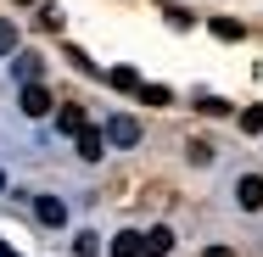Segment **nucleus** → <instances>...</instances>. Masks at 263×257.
<instances>
[{
    "instance_id": "1",
    "label": "nucleus",
    "mask_w": 263,
    "mask_h": 257,
    "mask_svg": "<svg viewBox=\"0 0 263 257\" xmlns=\"http://www.w3.org/2000/svg\"><path fill=\"white\" fill-rule=\"evenodd\" d=\"M235 202H241V212H263V173H241L235 179Z\"/></svg>"
},
{
    "instance_id": "2",
    "label": "nucleus",
    "mask_w": 263,
    "mask_h": 257,
    "mask_svg": "<svg viewBox=\"0 0 263 257\" xmlns=\"http://www.w3.org/2000/svg\"><path fill=\"white\" fill-rule=\"evenodd\" d=\"M34 212H40V224H51V229L67 224V202H62V196H34Z\"/></svg>"
},
{
    "instance_id": "3",
    "label": "nucleus",
    "mask_w": 263,
    "mask_h": 257,
    "mask_svg": "<svg viewBox=\"0 0 263 257\" xmlns=\"http://www.w3.org/2000/svg\"><path fill=\"white\" fill-rule=\"evenodd\" d=\"M23 112H28V117H45V112H51V90H45V84H23Z\"/></svg>"
},
{
    "instance_id": "4",
    "label": "nucleus",
    "mask_w": 263,
    "mask_h": 257,
    "mask_svg": "<svg viewBox=\"0 0 263 257\" xmlns=\"http://www.w3.org/2000/svg\"><path fill=\"white\" fill-rule=\"evenodd\" d=\"M56 129H62V134H84V129H90V123H84V106L67 101L62 112H56Z\"/></svg>"
},
{
    "instance_id": "5",
    "label": "nucleus",
    "mask_w": 263,
    "mask_h": 257,
    "mask_svg": "<svg viewBox=\"0 0 263 257\" xmlns=\"http://www.w3.org/2000/svg\"><path fill=\"white\" fill-rule=\"evenodd\" d=\"M112 257H146V235H135V229L112 235Z\"/></svg>"
},
{
    "instance_id": "6",
    "label": "nucleus",
    "mask_w": 263,
    "mask_h": 257,
    "mask_svg": "<svg viewBox=\"0 0 263 257\" xmlns=\"http://www.w3.org/2000/svg\"><path fill=\"white\" fill-rule=\"evenodd\" d=\"M174 252V229L157 224V229H146V257H168Z\"/></svg>"
},
{
    "instance_id": "7",
    "label": "nucleus",
    "mask_w": 263,
    "mask_h": 257,
    "mask_svg": "<svg viewBox=\"0 0 263 257\" xmlns=\"http://www.w3.org/2000/svg\"><path fill=\"white\" fill-rule=\"evenodd\" d=\"M106 134H112L118 146H135V140H140V123H135V117H112V123H106Z\"/></svg>"
},
{
    "instance_id": "8",
    "label": "nucleus",
    "mask_w": 263,
    "mask_h": 257,
    "mask_svg": "<svg viewBox=\"0 0 263 257\" xmlns=\"http://www.w3.org/2000/svg\"><path fill=\"white\" fill-rule=\"evenodd\" d=\"M101 151H106V140L96 129H84V134H79V156H84V162H101Z\"/></svg>"
},
{
    "instance_id": "9",
    "label": "nucleus",
    "mask_w": 263,
    "mask_h": 257,
    "mask_svg": "<svg viewBox=\"0 0 263 257\" xmlns=\"http://www.w3.org/2000/svg\"><path fill=\"white\" fill-rule=\"evenodd\" d=\"M17 78H23V84H40V56H34V51L17 56Z\"/></svg>"
},
{
    "instance_id": "10",
    "label": "nucleus",
    "mask_w": 263,
    "mask_h": 257,
    "mask_svg": "<svg viewBox=\"0 0 263 257\" xmlns=\"http://www.w3.org/2000/svg\"><path fill=\"white\" fill-rule=\"evenodd\" d=\"M112 90H135V95H140V78H135V67H112Z\"/></svg>"
},
{
    "instance_id": "11",
    "label": "nucleus",
    "mask_w": 263,
    "mask_h": 257,
    "mask_svg": "<svg viewBox=\"0 0 263 257\" xmlns=\"http://www.w3.org/2000/svg\"><path fill=\"white\" fill-rule=\"evenodd\" d=\"M213 34H218V39H241L247 28H241V23H230V17H213Z\"/></svg>"
},
{
    "instance_id": "12",
    "label": "nucleus",
    "mask_w": 263,
    "mask_h": 257,
    "mask_svg": "<svg viewBox=\"0 0 263 257\" xmlns=\"http://www.w3.org/2000/svg\"><path fill=\"white\" fill-rule=\"evenodd\" d=\"M11 51H17V23L0 17V56H11Z\"/></svg>"
},
{
    "instance_id": "13",
    "label": "nucleus",
    "mask_w": 263,
    "mask_h": 257,
    "mask_svg": "<svg viewBox=\"0 0 263 257\" xmlns=\"http://www.w3.org/2000/svg\"><path fill=\"white\" fill-rule=\"evenodd\" d=\"M241 129H247V134H263V106H247V112H241Z\"/></svg>"
},
{
    "instance_id": "14",
    "label": "nucleus",
    "mask_w": 263,
    "mask_h": 257,
    "mask_svg": "<svg viewBox=\"0 0 263 257\" xmlns=\"http://www.w3.org/2000/svg\"><path fill=\"white\" fill-rule=\"evenodd\" d=\"M140 101L146 106H168V90H162V84H140Z\"/></svg>"
},
{
    "instance_id": "15",
    "label": "nucleus",
    "mask_w": 263,
    "mask_h": 257,
    "mask_svg": "<svg viewBox=\"0 0 263 257\" xmlns=\"http://www.w3.org/2000/svg\"><path fill=\"white\" fill-rule=\"evenodd\" d=\"M196 106H202L208 117H224V112H230V101H218V95H202V101H196Z\"/></svg>"
},
{
    "instance_id": "16",
    "label": "nucleus",
    "mask_w": 263,
    "mask_h": 257,
    "mask_svg": "<svg viewBox=\"0 0 263 257\" xmlns=\"http://www.w3.org/2000/svg\"><path fill=\"white\" fill-rule=\"evenodd\" d=\"M40 28H62V6H40Z\"/></svg>"
},
{
    "instance_id": "17",
    "label": "nucleus",
    "mask_w": 263,
    "mask_h": 257,
    "mask_svg": "<svg viewBox=\"0 0 263 257\" xmlns=\"http://www.w3.org/2000/svg\"><path fill=\"white\" fill-rule=\"evenodd\" d=\"M185 151H191V162H213V146H208V140H191Z\"/></svg>"
},
{
    "instance_id": "18",
    "label": "nucleus",
    "mask_w": 263,
    "mask_h": 257,
    "mask_svg": "<svg viewBox=\"0 0 263 257\" xmlns=\"http://www.w3.org/2000/svg\"><path fill=\"white\" fill-rule=\"evenodd\" d=\"M73 252H79V257H96L101 246H96V235H79V241H73Z\"/></svg>"
},
{
    "instance_id": "19",
    "label": "nucleus",
    "mask_w": 263,
    "mask_h": 257,
    "mask_svg": "<svg viewBox=\"0 0 263 257\" xmlns=\"http://www.w3.org/2000/svg\"><path fill=\"white\" fill-rule=\"evenodd\" d=\"M202 257H235V246H208Z\"/></svg>"
},
{
    "instance_id": "20",
    "label": "nucleus",
    "mask_w": 263,
    "mask_h": 257,
    "mask_svg": "<svg viewBox=\"0 0 263 257\" xmlns=\"http://www.w3.org/2000/svg\"><path fill=\"white\" fill-rule=\"evenodd\" d=\"M0 257H17V252H11V246H6V241H0Z\"/></svg>"
},
{
    "instance_id": "21",
    "label": "nucleus",
    "mask_w": 263,
    "mask_h": 257,
    "mask_svg": "<svg viewBox=\"0 0 263 257\" xmlns=\"http://www.w3.org/2000/svg\"><path fill=\"white\" fill-rule=\"evenodd\" d=\"M0 190H6V173H0Z\"/></svg>"
},
{
    "instance_id": "22",
    "label": "nucleus",
    "mask_w": 263,
    "mask_h": 257,
    "mask_svg": "<svg viewBox=\"0 0 263 257\" xmlns=\"http://www.w3.org/2000/svg\"><path fill=\"white\" fill-rule=\"evenodd\" d=\"M23 6H28V0H23Z\"/></svg>"
}]
</instances>
